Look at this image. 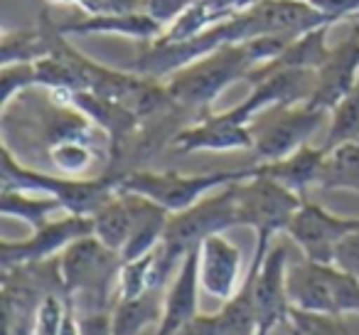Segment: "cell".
I'll return each mask as SVG.
<instances>
[{
  "label": "cell",
  "instance_id": "obj_6",
  "mask_svg": "<svg viewBox=\"0 0 359 335\" xmlns=\"http://www.w3.org/2000/svg\"><path fill=\"white\" fill-rule=\"evenodd\" d=\"M256 173V168H241V171H215V173H200V176H185L177 171H133L114 173L116 176V192H135L148 200L158 202L160 207L172 215L182 212L200 202L205 195L219 190L231 183L246 180Z\"/></svg>",
  "mask_w": 359,
  "mask_h": 335
},
{
  "label": "cell",
  "instance_id": "obj_15",
  "mask_svg": "<svg viewBox=\"0 0 359 335\" xmlns=\"http://www.w3.org/2000/svg\"><path fill=\"white\" fill-rule=\"evenodd\" d=\"M241 249L222 235H212L200 247V286L210 296L229 301L239 289Z\"/></svg>",
  "mask_w": 359,
  "mask_h": 335
},
{
  "label": "cell",
  "instance_id": "obj_1",
  "mask_svg": "<svg viewBox=\"0 0 359 335\" xmlns=\"http://www.w3.org/2000/svg\"><path fill=\"white\" fill-rule=\"evenodd\" d=\"M288 42L285 37H254L224 45L177 70L165 79V86L175 104L190 111H210L222 91L236 81H246L256 67L273 60Z\"/></svg>",
  "mask_w": 359,
  "mask_h": 335
},
{
  "label": "cell",
  "instance_id": "obj_13",
  "mask_svg": "<svg viewBox=\"0 0 359 335\" xmlns=\"http://www.w3.org/2000/svg\"><path fill=\"white\" fill-rule=\"evenodd\" d=\"M288 249L283 244L271 247L264 264L254 279V306H256V335H269L276 325L288 318Z\"/></svg>",
  "mask_w": 359,
  "mask_h": 335
},
{
  "label": "cell",
  "instance_id": "obj_27",
  "mask_svg": "<svg viewBox=\"0 0 359 335\" xmlns=\"http://www.w3.org/2000/svg\"><path fill=\"white\" fill-rule=\"evenodd\" d=\"M283 328L290 335H349L347 325L342 323V315L308 313V310L290 308Z\"/></svg>",
  "mask_w": 359,
  "mask_h": 335
},
{
  "label": "cell",
  "instance_id": "obj_30",
  "mask_svg": "<svg viewBox=\"0 0 359 335\" xmlns=\"http://www.w3.org/2000/svg\"><path fill=\"white\" fill-rule=\"evenodd\" d=\"M195 3L197 0H140L143 11L148 13L150 18H155L165 30H168L187 8L195 6Z\"/></svg>",
  "mask_w": 359,
  "mask_h": 335
},
{
  "label": "cell",
  "instance_id": "obj_14",
  "mask_svg": "<svg viewBox=\"0 0 359 335\" xmlns=\"http://www.w3.org/2000/svg\"><path fill=\"white\" fill-rule=\"evenodd\" d=\"M60 30L67 37H96V35H118L126 40H135L140 45H150L165 32L155 18L140 11L128 13H99V15H84L81 20L60 22Z\"/></svg>",
  "mask_w": 359,
  "mask_h": 335
},
{
  "label": "cell",
  "instance_id": "obj_28",
  "mask_svg": "<svg viewBox=\"0 0 359 335\" xmlns=\"http://www.w3.org/2000/svg\"><path fill=\"white\" fill-rule=\"evenodd\" d=\"M69 301L72 298L67 291H50L40 301V306H37L30 335H60L67 308H69Z\"/></svg>",
  "mask_w": 359,
  "mask_h": 335
},
{
  "label": "cell",
  "instance_id": "obj_32",
  "mask_svg": "<svg viewBox=\"0 0 359 335\" xmlns=\"http://www.w3.org/2000/svg\"><path fill=\"white\" fill-rule=\"evenodd\" d=\"M310 3L332 22L359 20V0H310Z\"/></svg>",
  "mask_w": 359,
  "mask_h": 335
},
{
  "label": "cell",
  "instance_id": "obj_18",
  "mask_svg": "<svg viewBox=\"0 0 359 335\" xmlns=\"http://www.w3.org/2000/svg\"><path fill=\"white\" fill-rule=\"evenodd\" d=\"M332 25L318 27V30H310L305 35L290 40L273 60H269L266 65L256 67L249 74V84L261 74H269V72H278V70H318L323 65V60L327 57L330 47H327V32Z\"/></svg>",
  "mask_w": 359,
  "mask_h": 335
},
{
  "label": "cell",
  "instance_id": "obj_8",
  "mask_svg": "<svg viewBox=\"0 0 359 335\" xmlns=\"http://www.w3.org/2000/svg\"><path fill=\"white\" fill-rule=\"evenodd\" d=\"M330 111L308 104L271 106L251 121L254 155L259 163H273L308 145L310 136L327 121Z\"/></svg>",
  "mask_w": 359,
  "mask_h": 335
},
{
  "label": "cell",
  "instance_id": "obj_11",
  "mask_svg": "<svg viewBox=\"0 0 359 335\" xmlns=\"http://www.w3.org/2000/svg\"><path fill=\"white\" fill-rule=\"evenodd\" d=\"M170 148L180 155L197 153V150H215V153H226V150H251L254 148V136H251V124L239 121L229 109L212 114L205 111V116L185 129H180L172 138Z\"/></svg>",
  "mask_w": 359,
  "mask_h": 335
},
{
  "label": "cell",
  "instance_id": "obj_22",
  "mask_svg": "<svg viewBox=\"0 0 359 335\" xmlns=\"http://www.w3.org/2000/svg\"><path fill=\"white\" fill-rule=\"evenodd\" d=\"M0 212L6 217H18V220L27 222L32 230H37V227L55 220L57 212H67V210L55 197L25 192V190H0Z\"/></svg>",
  "mask_w": 359,
  "mask_h": 335
},
{
  "label": "cell",
  "instance_id": "obj_29",
  "mask_svg": "<svg viewBox=\"0 0 359 335\" xmlns=\"http://www.w3.org/2000/svg\"><path fill=\"white\" fill-rule=\"evenodd\" d=\"M0 86H3V111L27 89L37 86L35 62H15V65H0Z\"/></svg>",
  "mask_w": 359,
  "mask_h": 335
},
{
  "label": "cell",
  "instance_id": "obj_31",
  "mask_svg": "<svg viewBox=\"0 0 359 335\" xmlns=\"http://www.w3.org/2000/svg\"><path fill=\"white\" fill-rule=\"evenodd\" d=\"M339 269L349 271V274L359 276V230H354L352 235H347L334 249V261Z\"/></svg>",
  "mask_w": 359,
  "mask_h": 335
},
{
  "label": "cell",
  "instance_id": "obj_26",
  "mask_svg": "<svg viewBox=\"0 0 359 335\" xmlns=\"http://www.w3.org/2000/svg\"><path fill=\"white\" fill-rule=\"evenodd\" d=\"M330 114L332 119H330L327 138L323 143L325 150L347 143V140H359V79Z\"/></svg>",
  "mask_w": 359,
  "mask_h": 335
},
{
  "label": "cell",
  "instance_id": "obj_2",
  "mask_svg": "<svg viewBox=\"0 0 359 335\" xmlns=\"http://www.w3.org/2000/svg\"><path fill=\"white\" fill-rule=\"evenodd\" d=\"M239 227L236 217V190L234 183L205 195L200 202L182 212H172L165 227L163 242L158 244V269H155V286L163 289L172 274H177L180 264L187 254L200 251L202 242L212 235Z\"/></svg>",
  "mask_w": 359,
  "mask_h": 335
},
{
  "label": "cell",
  "instance_id": "obj_33",
  "mask_svg": "<svg viewBox=\"0 0 359 335\" xmlns=\"http://www.w3.org/2000/svg\"><path fill=\"white\" fill-rule=\"evenodd\" d=\"M81 335H114V318L111 308L106 310H89L79 315Z\"/></svg>",
  "mask_w": 359,
  "mask_h": 335
},
{
  "label": "cell",
  "instance_id": "obj_12",
  "mask_svg": "<svg viewBox=\"0 0 359 335\" xmlns=\"http://www.w3.org/2000/svg\"><path fill=\"white\" fill-rule=\"evenodd\" d=\"M359 79V20L339 45L330 47L323 65L315 70V89L308 106L332 111Z\"/></svg>",
  "mask_w": 359,
  "mask_h": 335
},
{
  "label": "cell",
  "instance_id": "obj_4",
  "mask_svg": "<svg viewBox=\"0 0 359 335\" xmlns=\"http://www.w3.org/2000/svg\"><path fill=\"white\" fill-rule=\"evenodd\" d=\"M234 190L239 227H254L256 230V254L251 266L261 269L264 256L271 249L273 235L288 230L290 220L300 210L305 197L293 192L290 188L280 185L273 178L259 173V168L251 178L234 183Z\"/></svg>",
  "mask_w": 359,
  "mask_h": 335
},
{
  "label": "cell",
  "instance_id": "obj_10",
  "mask_svg": "<svg viewBox=\"0 0 359 335\" xmlns=\"http://www.w3.org/2000/svg\"><path fill=\"white\" fill-rule=\"evenodd\" d=\"M354 230H359V217H339L318 202L303 200L285 232L300 247L305 259L332 264L337 244Z\"/></svg>",
  "mask_w": 359,
  "mask_h": 335
},
{
  "label": "cell",
  "instance_id": "obj_23",
  "mask_svg": "<svg viewBox=\"0 0 359 335\" xmlns=\"http://www.w3.org/2000/svg\"><path fill=\"white\" fill-rule=\"evenodd\" d=\"M91 220H94L96 239L104 242L109 249L121 254L130 237V227H133V215H130L128 200H126L123 192H116L109 202H104V205L91 215Z\"/></svg>",
  "mask_w": 359,
  "mask_h": 335
},
{
  "label": "cell",
  "instance_id": "obj_24",
  "mask_svg": "<svg viewBox=\"0 0 359 335\" xmlns=\"http://www.w3.org/2000/svg\"><path fill=\"white\" fill-rule=\"evenodd\" d=\"M50 160L62 176L79 178L94 165L96 153L91 148V138L72 136V138H62L50 145Z\"/></svg>",
  "mask_w": 359,
  "mask_h": 335
},
{
  "label": "cell",
  "instance_id": "obj_34",
  "mask_svg": "<svg viewBox=\"0 0 359 335\" xmlns=\"http://www.w3.org/2000/svg\"><path fill=\"white\" fill-rule=\"evenodd\" d=\"M175 335H224L217 315H195L190 323Z\"/></svg>",
  "mask_w": 359,
  "mask_h": 335
},
{
  "label": "cell",
  "instance_id": "obj_21",
  "mask_svg": "<svg viewBox=\"0 0 359 335\" xmlns=\"http://www.w3.org/2000/svg\"><path fill=\"white\" fill-rule=\"evenodd\" d=\"M318 185L323 190L359 192V140H347L327 150Z\"/></svg>",
  "mask_w": 359,
  "mask_h": 335
},
{
  "label": "cell",
  "instance_id": "obj_19",
  "mask_svg": "<svg viewBox=\"0 0 359 335\" xmlns=\"http://www.w3.org/2000/svg\"><path fill=\"white\" fill-rule=\"evenodd\" d=\"M52 20L47 11L42 20L30 30H15L3 35V50H0V65H15V62H40L52 50Z\"/></svg>",
  "mask_w": 359,
  "mask_h": 335
},
{
  "label": "cell",
  "instance_id": "obj_5",
  "mask_svg": "<svg viewBox=\"0 0 359 335\" xmlns=\"http://www.w3.org/2000/svg\"><path fill=\"white\" fill-rule=\"evenodd\" d=\"M3 185L0 190H25L37 195L55 197L65 205L72 215H94L104 202L116 195V176L106 173L101 178H69V176H50L25 168L15 160L8 143H3Z\"/></svg>",
  "mask_w": 359,
  "mask_h": 335
},
{
  "label": "cell",
  "instance_id": "obj_16",
  "mask_svg": "<svg viewBox=\"0 0 359 335\" xmlns=\"http://www.w3.org/2000/svg\"><path fill=\"white\" fill-rule=\"evenodd\" d=\"M197 286H200V251H192L180 264L172 284L163 298V318L155 335H175L197 315Z\"/></svg>",
  "mask_w": 359,
  "mask_h": 335
},
{
  "label": "cell",
  "instance_id": "obj_9",
  "mask_svg": "<svg viewBox=\"0 0 359 335\" xmlns=\"http://www.w3.org/2000/svg\"><path fill=\"white\" fill-rule=\"evenodd\" d=\"M94 235V220L89 215H65L60 220H50L47 225L32 230V235L22 242H3L0 244V266H20L50 261L60 256L72 242Z\"/></svg>",
  "mask_w": 359,
  "mask_h": 335
},
{
  "label": "cell",
  "instance_id": "obj_3",
  "mask_svg": "<svg viewBox=\"0 0 359 335\" xmlns=\"http://www.w3.org/2000/svg\"><path fill=\"white\" fill-rule=\"evenodd\" d=\"M60 274L74 308L81 313L109 308V296L118 284L123 259L94 235L72 242L60 256Z\"/></svg>",
  "mask_w": 359,
  "mask_h": 335
},
{
  "label": "cell",
  "instance_id": "obj_17",
  "mask_svg": "<svg viewBox=\"0 0 359 335\" xmlns=\"http://www.w3.org/2000/svg\"><path fill=\"white\" fill-rule=\"evenodd\" d=\"M325 155L327 150L320 145V148H313V145H303L295 153L285 155L280 160H273V163H256L259 173L278 180L280 185L290 188L293 192L305 197V190L310 185H318L320 180V171H323Z\"/></svg>",
  "mask_w": 359,
  "mask_h": 335
},
{
  "label": "cell",
  "instance_id": "obj_20",
  "mask_svg": "<svg viewBox=\"0 0 359 335\" xmlns=\"http://www.w3.org/2000/svg\"><path fill=\"white\" fill-rule=\"evenodd\" d=\"M160 291L163 289H148L135 298H116V306L111 308L114 335H138L148 325H158L163 318Z\"/></svg>",
  "mask_w": 359,
  "mask_h": 335
},
{
  "label": "cell",
  "instance_id": "obj_7",
  "mask_svg": "<svg viewBox=\"0 0 359 335\" xmlns=\"http://www.w3.org/2000/svg\"><path fill=\"white\" fill-rule=\"evenodd\" d=\"M290 308L325 315H359V276L337 264L300 261L288 269Z\"/></svg>",
  "mask_w": 359,
  "mask_h": 335
},
{
  "label": "cell",
  "instance_id": "obj_25",
  "mask_svg": "<svg viewBox=\"0 0 359 335\" xmlns=\"http://www.w3.org/2000/svg\"><path fill=\"white\" fill-rule=\"evenodd\" d=\"M155 269H158V249L148 251L138 259L123 261L118 284H116V298H135L148 289H158L155 286Z\"/></svg>",
  "mask_w": 359,
  "mask_h": 335
}]
</instances>
